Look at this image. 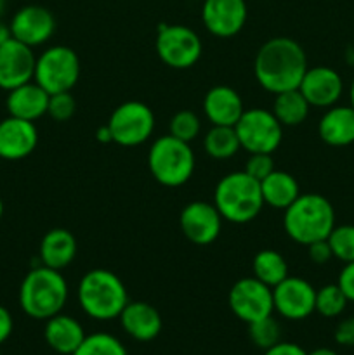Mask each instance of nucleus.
Returning <instances> with one entry per match:
<instances>
[{
  "instance_id": "4be33fe9",
  "label": "nucleus",
  "mask_w": 354,
  "mask_h": 355,
  "mask_svg": "<svg viewBox=\"0 0 354 355\" xmlns=\"http://www.w3.org/2000/svg\"><path fill=\"white\" fill-rule=\"evenodd\" d=\"M83 326L75 318L68 314H56L45 321L44 338L45 343L51 347L54 352L61 355H71L82 345L85 340Z\"/></svg>"
},
{
  "instance_id": "0eeeda50",
  "label": "nucleus",
  "mask_w": 354,
  "mask_h": 355,
  "mask_svg": "<svg viewBox=\"0 0 354 355\" xmlns=\"http://www.w3.org/2000/svg\"><path fill=\"white\" fill-rule=\"evenodd\" d=\"M80 58L71 47L52 45L45 49L35 62L33 80L49 94L71 92L80 80Z\"/></svg>"
},
{
  "instance_id": "bb28decb",
  "label": "nucleus",
  "mask_w": 354,
  "mask_h": 355,
  "mask_svg": "<svg viewBox=\"0 0 354 355\" xmlns=\"http://www.w3.org/2000/svg\"><path fill=\"white\" fill-rule=\"evenodd\" d=\"M252 276L269 288H274L281 281L287 279L290 274H288L287 260L280 252L260 250L252 260Z\"/></svg>"
},
{
  "instance_id": "ea45409f",
  "label": "nucleus",
  "mask_w": 354,
  "mask_h": 355,
  "mask_svg": "<svg viewBox=\"0 0 354 355\" xmlns=\"http://www.w3.org/2000/svg\"><path fill=\"white\" fill-rule=\"evenodd\" d=\"M12 329H14L12 315H10V312L7 311L3 305H0V345L9 340V336L12 335Z\"/></svg>"
},
{
  "instance_id": "1a4fd4ad",
  "label": "nucleus",
  "mask_w": 354,
  "mask_h": 355,
  "mask_svg": "<svg viewBox=\"0 0 354 355\" xmlns=\"http://www.w3.org/2000/svg\"><path fill=\"white\" fill-rule=\"evenodd\" d=\"M235 130L238 134L242 149L246 153H267L273 155L283 139V125L276 120L273 111L262 107H250L243 111L236 121Z\"/></svg>"
},
{
  "instance_id": "ddd939ff",
  "label": "nucleus",
  "mask_w": 354,
  "mask_h": 355,
  "mask_svg": "<svg viewBox=\"0 0 354 355\" xmlns=\"http://www.w3.org/2000/svg\"><path fill=\"white\" fill-rule=\"evenodd\" d=\"M179 225L187 241L196 246H207L221 234L222 217L214 203L191 201L180 211Z\"/></svg>"
},
{
  "instance_id": "9d476101",
  "label": "nucleus",
  "mask_w": 354,
  "mask_h": 355,
  "mask_svg": "<svg viewBox=\"0 0 354 355\" xmlns=\"http://www.w3.org/2000/svg\"><path fill=\"white\" fill-rule=\"evenodd\" d=\"M111 141L124 148H134L148 141L155 130V114L141 101H127L113 110L108 120Z\"/></svg>"
},
{
  "instance_id": "5701e85b",
  "label": "nucleus",
  "mask_w": 354,
  "mask_h": 355,
  "mask_svg": "<svg viewBox=\"0 0 354 355\" xmlns=\"http://www.w3.org/2000/svg\"><path fill=\"white\" fill-rule=\"evenodd\" d=\"M76 238L68 231V229L56 227L51 229L42 238L40 246H38V257H40L42 266L51 267V269L62 270L76 257Z\"/></svg>"
},
{
  "instance_id": "79ce46f5",
  "label": "nucleus",
  "mask_w": 354,
  "mask_h": 355,
  "mask_svg": "<svg viewBox=\"0 0 354 355\" xmlns=\"http://www.w3.org/2000/svg\"><path fill=\"white\" fill-rule=\"evenodd\" d=\"M97 141L99 142H113L111 141V132L108 128V125H103V127L97 128Z\"/></svg>"
},
{
  "instance_id": "72a5a7b5",
  "label": "nucleus",
  "mask_w": 354,
  "mask_h": 355,
  "mask_svg": "<svg viewBox=\"0 0 354 355\" xmlns=\"http://www.w3.org/2000/svg\"><path fill=\"white\" fill-rule=\"evenodd\" d=\"M76 103L75 97L69 92H59L49 96L47 114L54 121H68L75 114Z\"/></svg>"
},
{
  "instance_id": "aec40b11",
  "label": "nucleus",
  "mask_w": 354,
  "mask_h": 355,
  "mask_svg": "<svg viewBox=\"0 0 354 355\" xmlns=\"http://www.w3.org/2000/svg\"><path fill=\"white\" fill-rule=\"evenodd\" d=\"M245 111L239 94L233 87L215 85L205 94L203 113L212 125L235 127Z\"/></svg>"
},
{
  "instance_id": "dca6fc26",
  "label": "nucleus",
  "mask_w": 354,
  "mask_h": 355,
  "mask_svg": "<svg viewBox=\"0 0 354 355\" xmlns=\"http://www.w3.org/2000/svg\"><path fill=\"white\" fill-rule=\"evenodd\" d=\"M12 38L28 47L44 45L56 31V17L47 7L24 6L10 19Z\"/></svg>"
},
{
  "instance_id": "b1692460",
  "label": "nucleus",
  "mask_w": 354,
  "mask_h": 355,
  "mask_svg": "<svg viewBox=\"0 0 354 355\" xmlns=\"http://www.w3.org/2000/svg\"><path fill=\"white\" fill-rule=\"evenodd\" d=\"M318 134L325 144L332 148H344L354 142V107L332 106L326 107L319 118Z\"/></svg>"
},
{
  "instance_id": "20e7f679",
  "label": "nucleus",
  "mask_w": 354,
  "mask_h": 355,
  "mask_svg": "<svg viewBox=\"0 0 354 355\" xmlns=\"http://www.w3.org/2000/svg\"><path fill=\"white\" fill-rule=\"evenodd\" d=\"M76 295L82 311L96 321L118 319L130 302L124 281L108 269H92L83 274Z\"/></svg>"
},
{
  "instance_id": "a211bd4d",
  "label": "nucleus",
  "mask_w": 354,
  "mask_h": 355,
  "mask_svg": "<svg viewBox=\"0 0 354 355\" xmlns=\"http://www.w3.org/2000/svg\"><path fill=\"white\" fill-rule=\"evenodd\" d=\"M38 130L33 121L7 116L0 121V159H23L35 151Z\"/></svg>"
},
{
  "instance_id": "6e6552de",
  "label": "nucleus",
  "mask_w": 354,
  "mask_h": 355,
  "mask_svg": "<svg viewBox=\"0 0 354 355\" xmlns=\"http://www.w3.org/2000/svg\"><path fill=\"white\" fill-rule=\"evenodd\" d=\"M160 61L172 69H189L200 61L203 44L198 33L184 24H162L155 42Z\"/></svg>"
},
{
  "instance_id": "f03ea898",
  "label": "nucleus",
  "mask_w": 354,
  "mask_h": 355,
  "mask_svg": "<svg viewBox=\"0 0 354 355\" xmlns=\"http://www.w3.org/2000/svg\"><path fill=\"white\" fill-rule=\"evenodd\" d=\"M68 302V281L61 270L51 267H33L19 286V307L28 318L47 321L61 314Z\"/></svg>"
},
{
  "instance_id": "a19ab883",
  "label": "nucleus",
  "mask_w": 354,
  "mask_h": 355,
  "mask_svg": "<svg viewBox=\"0 0 354 355\" xmlns=\"http://www.w3.org/2000/svg\"><path fill=\"white\" fill-rule=\"evenodd\" d=\"M12 38V31H10V24H6L0 19V45H3L6 42H9Z\"/></svg>"
},
{
  "instance_id": "9b49d317",
  "label": "nucleus",
  "mask_w": 354,
  "mask_h": 355,
  "mask_svg": "<svg viewBox=\"0 0 354 355\" xmlns=\"http://www.w3.org/2000/svg\"><path fill=\"white\" fill-rule=\"evenodd\" d=\"M228 304L239 321L250 324L267 315H273V288L260 283L253 276L242 277L229 290Z\"/></svg>"
},
{
  "instance_id": "e433bc0d",
  "label": "nucleus",
  "mask_w": 354,
  "mask_h": 355,
  "mask_svg": "<svg viewBox=\"0 0 354 355\" xmlns=\"http://www.w3.org/2000/svg\"><path fill=\"white\" fill-rule=\"evenodd\" d=\"M333 338L340 347H354V318H346L337 324Z\"/></svg>"
},
{
  "instance_id": "a18cd8bd",
  "label": "nucleus",
  "mask_w": 354,
  "mask_h": 355,
  "mask_svg": "<svg viewBox=\"0 0 354 355\" xmlns=\"http://www.w3.org/2000/svg\"><path fill=\"white\" fill-rule=\"evenodd\" d=\"M3 10H6V0H0V17H2Z\"/></svg>"
},
{
  "instance_id": "c85d7f7f",
  "label": "nucleus",
  "mask_w": 354,
  "mask_h": 355,
  "mask_svg": "<svg viewBox=\"0 0 354 355\" xmlns=\"http://www.w3.org/2000/svg\"><path fill=\"white\" fill-rule=\"evenodd\" d=\"M347 304H349V300L344 295V291L340 290L339 284H325V286L316 291L314 312H318L323 318L332 319L342 314L346 311Z\"/></svg>"
},
{
  "instance_id": "7ed1b4c3",
  "label": "nucleus",
  "mask_w": 354,
  "mask_h": 355,
  "mask_svg": "<svg viewBox=\"0 0 354 355\" xmlns=\"http://www.w3.org/2000/svg\"><path fill=\"white\" fill-rule=\"evenodd\" d=\"M283 211L285 232L298 245L307 246L319 239H326L335 227L333 205L321 194H301Z\"/></svg>"
},
{
  "instance_id": "c9c22d12",
  "label": "nucleus",
  "mask_w": 354,
  "mask_h": 355,
  "mask_svg": "<svg viewBox=\"0 0 354 355\" xmlns=\"http://www.w3.org/2000/svg\"><path fill=\"white\" fill-rule=\"evenodd\" d=\"M307 255L309 260L316 263V266H325V263H328L333 259L332 248H330L326 239H319V241L307 245Z\"/></svg>"
},
{
  "instance_id": "412c9836",
  "label": "nucleus",
  "mask_w": 354,
  "mask_h": 355,
  "mask_svg": "<svg viewBox=\"0 0 354 355\" xmlns=\"http://www.w3.org/2000/svg\"><path fill=\"white\" fill-rule=\"evenodd\" d=\"M49 94L35 80L9 90L6 99L7 113L21 120L37 121L47 114Z\"/></svg>"
},
{
  "instance_id": "2eb2a0df",
  "label": "nucleus",
  "mask_w": 354,
  "mask_h": 355,
  "mask_svg": "<svg viewBox=\"0 0 354 355\" xmlns=\"http://www.w3.org/2000/svg\"><path fill=\"white\" fill-rule=\"evenodd\" d=\"M37 55L33 49L10 38L0 45V89L12 90L33 80Z\"/></svg>"
},
{
  "instance_id": "37998d69",
  "label": "nucleus",
  "mask_w": 354,
  "mask_h": 355,
  "mask_svg": "<svg viewBox=\"0 0 354 355\" xmlns=\"http://www.w3.org/2000/svg\"><path fill=\"white\" fill-rule=\"evenodd\" d=\"M307 355H339L335 352V350L332 349H326V347H321V349H316L312 350V352H309Z\"/></svg>"
},
{
  "instance_id": "39448f33",
  "label": "nucleus",
  "mask_w": 354,
  "mask_h": 355,
  "mask_svg": "<svg viewBox=\"0 0 354 355\" xmlns=\"http://www.w3.org/2000/svg\"><path fill=\"white\" fill-rule=\"evenodd\" d=\"M212 203L219 210L222 220L231 224H248L259 217L262 208L266 207L260 182L243 170L228 173L219 180Z\"/></svg>"
},
{
  "instance_id": "f704fd0d",
  "label": "nucleus",
  "mask_w": 354,
  "mask_h": 355,
  "mask_svg": "<svg viewBox=\"0 0 354 355\" xmlns=\"http://www.w3.org/2000/svg\"><path fill=\"white\" fill-rule=\"evenodd\" d=\"M274 162L273 155H267V153H250L248 159L245 163V168L243 172L248 173L252 179L262 182L271 172H274Z\"/></svg>"
},
{
  "instance_id": "f3484780",
  "label": "nucleus",
  "mask_w": 354,
  "mask_h": 355,
  "mask_svg": "<svg viewBox=\"0 0 354 355\" xmlns=\"http://www.w3.org/2000/svg\"><path fill=\"white\" fill-rule=\"evenodd\" d=\"M298 90L311 107H332L342 97L344 80L330 66H314L307 68Z\"/></svg>"
},
{
  "instance_id": "f8f14e48",
  "label": "nucleus",
  "mask_w": 354,
  "mask_h": 355,
  "mask_svg": "<svg viewBox=\"0 0 354 355\" xmlns=\"http://www.w3.org/2000/svg\"><path fill=\"white\" fill-rule=\"evenodd\" d=\"M274 311L288 321H302L314 312L316 290L302 277L288 276L273 288Z\"/></svg>"
},
{
  "instance_id": "4468645a",
  "label": "nucleus",
  "mask_w": 354,
  "mask_h": 355,
  "mask_svg": "<svg viewBox=\"0 0 354 355\" xmlns=\"http://www.w3.org/2000/svg\"><path fill=\"white\" fill-rule=\"evenodd\" d=\"M245 0H205L201 21L208 33L217 38H231L243 30L246 23Z\"/></svg>"
},
{
  "instance_id": "4c0bfd02",
  "label": "nucleus",
  "mask_w": 354,
  "mask_h": 355,
  "mask_svg": "<svg viewBox=\"0 0 354 355\" xmlns=\"http://www.w3.org/2000/svg\"><path fill=\"white\" fill-rule=\"evenodd\" d=\"M337 284L344 291L347 300L354 304V262L344 263L342 270L339 274V279H337Z\"/></svg>"
},
{
  "instance_id": "c756f323",
  "label": "nucleus",
  "mask_w": 354,
  "mask_h": 355,
  "mask_svg": "<svg viewBox=\"0 0 354 355\" xmlns=\"http://www.w3.org/2000/svg\"><path fill=\"white\" fill-rule=\"evenodd\" d=\"M71 355H128L124 343L110 333L87 335L82 345Z\"/></svg>"
},
{
  "instance_id": "423d86ee",
  "label": "nucleus",
  "mask_w": 354,
  "mask_h": 355,
  "mask_svg": "<svg viewBox=\"0 0 354 355\" xmlns=\"http://www.w3.org/2000/svg\"><path fill=\"white\" fill-rule=\"evenodd\" d=\"M196 158L189 142L170 134L158 137L148 151V168L153 179L165 187H180L193 177Z\"/></svg>"
},
{
  "instance_id": "7c9ffc66",
  "label": "nucleus",
  "mask_w": 354,
  "mask_h": 355,
  "mask_svg": "<svg viewBox=\"0 0 354 355\" xmlns=\"http://www.w3.org/2000/svg\"><path fill=\"white\" fill-rule=\"evenodd\" d=\"M326 241L332 248L333 259L342 263L354 262V225H335Z\"/></svg>"
},
{
  "instance_id": "6ab92c4d",
  "label": "nucleus",
  "mask_w": 354,
  "mask_h": 355,
  "mask_svg": "<svg viewBox=\"0 0 354 355\" xmlns=\"http://www.w3.org/2000/svg\"><path fill=\"white\" fill-rule=\"evenodd\" d=\"M118 319L124 331L137 342H151L163 328L162 315L148 302H128Z\"/></svg>"
},
{
  "instance_id": "cd10ccee",
  "label": "nucleus",
  "mask_w": 354,
  "mask_h": 355,
  "mask_svg": "<svg viewBox=\"0 0 354 355\" xmlns=\"http://www.w3.org/2000/svg\"><path fill=\"white\" fill-rule=\"evenodd\" d=\"M203 148L210 158L214 159H229L242 149L238 134L235 127H224V125H212L210 130L205 134Z\"/></svg>"
},
{
  "instance_id": "58836bf2",
  "label": "nucleus",
  "mask_w": 354,
  "mask_h": 355,
  "mask_svg": "<svg viewBox=\"0 0 354 355\" xmlns=\"http://www.w3.org/2000/svg\"><path fill=\"white\" fill-rule=\"evenodd\" d=\"M264 355H307V352L302 347H298L297 343L278 342L271 349L264 350Z\"/></svg>"
},
{
  "instance_id": "a878e982",
  "label": "nucleus",
  "mask_w": 354,
  "mask_h": 355,
  "mask_svg": "<svg viewBox=\"0 0 354 355\" xmlns=\"http://www.w3.org/2000/svg\"><path fill=\"white\" fill-rule=\"evenodd\" d=\"M309 110H311V104L302 96L301 90L292 89L276 94L271 111L283 127H297L304 123Z\"/></svg>"
},
{
  "instance_id": "49530a36",
  "label": "nucleus",
  "mask_w": 354,
  "mask_h": 355,
  "mask_svg": "<svg viewBox=\"0 0 354 355\" xmlns=\"http://www.w3.org/2000/svg\"><path fill=\"white\" fill-rule=\"evenodd\" d=\"M2 215H3V201L2 198H0V218H2Z\"/></svg>"
},
{
  "instance_id": "473e14b6",
  "label": "nucleus",
  "mask_w": 354,
  "mask_h": 355,
  "mask_svg": "<svg viewBox=\"0 0 354 355\" xmlns=\"http://www.w3.org/2000/svg\"><path fill=\"white\" fill-rule=\"evenodd\" d=\"M201 132V121L196 116V113L189 110L177 111L169 123V134L172 137L179 139V141L191 142L200 135Z\"/></svg>"
},
{
  "instance_id": "c03bdc74",
  "label": "nucleus",
  "mask_w": 354,
  "mask_h": 355,
  "mask_svg": "<svg viewBox=\"0 0 354 355\" xmlns=\"http://www.w3.org/2000/svg\"><path fill=\"white\" fill-rule=\"evenodd\" d=\"M349 101H351V106L354 107V78L351 82V89H349Z\"/></svg>"
},
{
  "instance_id": "2f4dec72",
  "label": "nucleus",
  "mask_w": 354,
  "mask_h": 355,
  "mask_svg": "<svg viewBox=\"0 0 354 355\" xmlns=\"http://www.w3.org/2000/svg\"><path fill=\"white\" fill-rule=\"evenodd\" d=\"M248 335L257 349L267 350L280 342L281 329L276 319H274L273 315H267V318L259 319V321L250 322Z\"/></svg>"
},
{
  "instance_id": "f257e3e1",
  "label": "nucleus",
  "mask_w": 354,
  "mask_h": 355,
  "mask_svg": "<svg viewBox=\"0 0 354 355\" xmlns=\"http://www.w3.org/2000/svg\"><path fill=\"white\" fill-rule=\"evenodd\" d=\"M307 68V58L302 45L288 37H274L264 42L253 59V76L257 83L274 96L285 90L298 89Z\"/></svg>"
},
{
  "instance_id": "393cba45",
  "label": "nucleus",
  "mask_w": 354,
  "mask_h": 355,
  "mask_svg": "<svg viewBox=\"0 0 354 355\" xmlns=\"http://www.w3.org/2000/svg\"><path fill=\"white\" fill-rule=\"evenodd\" d=\"M264 205L276 210H287L298 196H301V187L292 173L283 170H274L266 179L260 182Z\"/></svg>"
}]
</instances>
